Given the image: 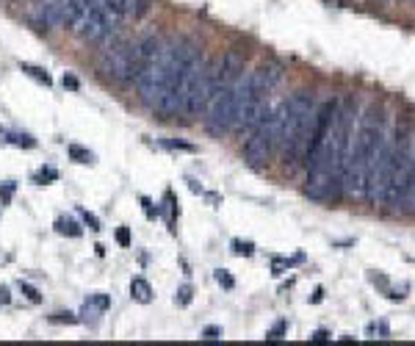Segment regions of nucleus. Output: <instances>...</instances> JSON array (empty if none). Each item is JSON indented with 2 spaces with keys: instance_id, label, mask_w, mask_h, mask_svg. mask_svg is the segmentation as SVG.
I'll list each match as a JSON object with an SVG mask.
<instances>
[{
  "instance_id": "nucleus-28",
  "label": "nucleus",
  "mask_w": 415,
  "mask_h": 346,
  "mask_svg": "<svg viewBox=\"0 0 415 346\" xmlns=\"http://www.w3.org/2000/svg\"><path fill=\"white\" fill-rule=\"evenodd\" d=\"M61 83H64V89H70V92H78L80 89V80L72 75V72H67L64 78H61Z\"/></svg>"
},
{
  "instance_id": "nucleus-9",
  "label": "nucleus",
  "mask_w": 415,
  "mask_h": 346,
  "mask_svg": "<svg viewBox=\"0 0 415 346\" xmlns=\"http://www.w3.org/2000/svg\"><path fill=\"white\" fill-rule=\"evenodd\" d=\"M92 3L94 0H67V9H64V25L67 28H72V25L92 9Z\"/></svg>"
},
{
  "instance_id": "nucleus-25",
  "label": "nucleus",
  "mask_w": 415,
  "mask_h": 346,
  "mask_svg": "<svg viewBox=\"0 0 415 346\" xmlns=\"http://www.w3.org/2000/svg\"><path fill=\"white\" fill-rule=\"evenodd\" d=\"M285 332H288V321H277L274 327H271V330L266 332V341H280Z\"/></svg>"
},
{
  "instance_id": "nucleus-8",
  "label": "nucleus",
  "mask_w": 415,
  "mask_h": 346,
  "mask_svg": "<svg viewBox=\"0 0 415 346\" xmlns=\"http://www.w3.org/2000/svg\"><path fill=\"white\" fill-rule=\"evenodd\" d=\"M208 117L205 125L213 136H224V133H233L235 125V114H238V80L230 86H224L222 92H216V97L210 100V105L205 108Z\"/></svg>"
},
{
  "instance_id": "nucleus-29",
  "label": "nucleus",
  "mask_w": 415,
  "mask_h": 346,
  "mask_svg": "<svg viewBox=\"0 0 415 346\" xmlns=\"http://www.w3.org/2000/svg\"><path fill=\"white\" fill-rule=\"evenodd\" d=\"M202 338H205V341H219V338H222V327L210 324V327H205V330H202Z\"/></svg>"
},
{
  "instance_id": "nucleus-12",
  "label": "nucleus",
  "mask_w": 415,
  "mask_h": 346,
  "mask_svg": "<svg viewBox=\"0 0 415 346\" xmlns=\"http://www.w3.org/2000/svg\"><path fill=\"white\" fill-rule=\"evenodd\" d=\"M56 233L70 235V239H80V235H83V227H80L75 219H70V216H58L56 219Z\"/></svg>"
},
{
  "instance_id": "nucleus-21",
  "label": "nucleus",
  "mask_w": 415,
  "mask_h": 346,
  "mask_svg": "<svg viewBox=\"0 0 415 346\" xmlns=\"http://www.w3.org/2000/svg\"><path fill=\"white\" fill-rule=\"evenodd\" d=\"M86 305H92V308H97L100 313H103V310L111 308V296L108 294H92L89 299H86Z\"/></svg>"
},
{
  "instance_id": "nucleus-32",
  "label": "nucleus",
  "mask_w": 415,
  "mask_h": 346,
  "mask_svg": "<svg viewBox=\"0 0 415 346\" xmlns=\"http://www.w3.org/2000/svg\"><path fill=\"white\" fill-rule=\"evenodd\" d=\"M310 341H313V343H324V341H330V332H326V330H316Z\"/></svg>"
},
{
  "instance_id": "nucleus-1",
  "label": "nucleus",
  "mask_w": 415,
  "mask_h": 346,
  "mask_svg": "<svg viewBox=\"0 0 415 346\" xmlns=\"http://www.w3.org/2000/svg\"><path fill=\"white\" fill-rule=\"evenodd\" d=\"M357 127V108L352 100L318 103L316 127L308 147V186L304 194L316 202H335L343 197V166Z\"/></svg>"
},
{
  "instance_id": "nucleus-2",
  "label": "nucleus",
  "mask_w": 415,
  "mask_h": 346,
  "mask_svg": "<svg viewBox=\"0 0 415 346\" xmlns=\"http://www.w3.org/2000/svg\"><path fill=\"white\" fill-rule=\"evenodd\" d=\"M202 58V47L194 39H172L161 47L158 58L141 70V75L133 80L136 94L149 111L161 117H178L183 103V86L188 72Z\"/></svg>"
},
{
  "instance_id": "nucleus-26",
  "label": "nucleus",
  "mask_w": 415,
  "mask_h": 346,
  "mask_svg": "<svg viewBox=\"0 0 415 346\" xmlns=\"http://www.w3.org/2000/svg\"><path fill=\"white\" fill-rule=\"evenodd\" d=\"M163 147L166 150H183V153H194L196 147L188 144V141H174V139H163Z\"/></svg>"
},
{
  "instance_id": "nucleus-17",
  "label": "nucleus",
  "mask_w": 415,
  "mask_h": 346,
  "mask_svg": "<svg viewBox=\"0 0 415 346\" xmlns=\"http://www.w3.org/2000/svg\"><path fill=\"white\" fill-rule=\"evenodd\" d=\"M53 180H58V172L53 166H45L33 175V183H39V186H47V183H53Z\"/></svg>"
},
{
  "instance_id": "nucleus-14",
  "label": "nucleus",
  "mask_w": 415,
  "mask_h": 346,
  "mask_svg": "<svg viewBox=\"0 0 415 346\" xmlns=\"http://www.w3.org/2000/svg\"><path fill=\"white\" fill-rule=\"evenodd\" d=\"M67 155H70V161H75V164H83V166L94 164V153L86 150V147H80V144H70L67 147Z\"/></svg>"
},
{
  "instance_id": "nucleus-27",
  "label": "nucleus",
  "mask_w": 415,
  "mask_h": 346,
  "mask_svg": "<svg viewBox=\"0 0 415 346\" xmlns=\"http://www.w3.org/2000/svg\"><path fill=\"white\" fill-rule=\"evenodd\" d=\"M50 321L53 324H78V318H75L72 313H53Z\"/></svg>"
},
{
  "instance_id": "nucleus-18",
  "label": "nucleus",
  "mask_w": 415,
  "mask_h": 346,
  "mask_svg": "<svg viewBox=\"0 0 415 346\" xmlns=\"http://www.w3.org/2000/svg\"><path fill=\"white\" fill-rule=\"evenodd\" d=\"M19 291H23V296H25L28 302H33V305L42 302V294H39V288H36V286H31V283L19 280Z\"/></svg>"
},
{
  "instance_id": "nucleus-24",
  "label": "nucleus",
  "mask_w": 415,
  "mask_h": 346,
  "mask_svg": "<svg viewBox=\"0 0 415 346\" xmlns=\"http://www.w3.org/2000/svg\"><path fill=\"white\" fill-rule=\"evenodd\" d=\"M141 208H144V216H147V219H158V216H161V208L155 205L149 197H141Z\"/></svg>"
},
{
  "instance_id": "nucleus-7",
  "label": "nucleus",
  "mask_w": 415,
  "mask_h": 346,
  "mask_svg": "<svg viewBox=\"0 0 415 346\" xmlns=\"http://www.w3.org/2000/svg\"><path fill=\"white\" fill-rule=\"evenodd\" d=\"M100 72L114 80V83H130L139 78V56H136V42H117L111 45L100 58Z\"/></svg>"
},
{
  "instance_id": "nucleus-15",
  "label": "nucleus",
  "mask_w": 415,
  "mask_h": 346,
  "mask_svg": "<svg viewBox=\"0 0 415 346\" xmlns=\"http://www.w3.org/2000/svg\"><path fill=\"white\" fill-rule=\"evenodd\" d=\"M401 205H404V213H415V164H412L410 178H407L404 197H401Z\"/></svg>"
},
{
  "instance_id": "nucleus-23",
  "label": "nucleus",
  "mask_w": 415,
  "mask_h": 346,
  "mask_svg": "<svg viewBox=\"0 0 415 346\" xmlns=\"http://www.w3.org/2000/svg\"><path fill=\"white\" fill-rule=\"evenodd\" d=\"M114 235H117V244H119V247H133V233H130V227H125V225H122V227H117V233H114Z\"/></svg>"
},
{
  "instance_id": "nucleus-6",
  "label": "nucleus",
  "mask_w": 415,
  "mask_h": 346,
  "mask_svg": "<svg viewBox=\"0 0 415 346\" xmlns=\"http://www.w3.org/2000/svg\"><path fill=\"white\" fill-rule=\"evenodd\" d=\"M282 111L285 103H277L274 108H266L263 117L255 122L249 131L247 141H244V158L255 169L269 166L271 161L280 155V139H282Z\"/></svg>"
},
{
  "instance_id": "nucleus-3",
  "label": "nucleus",
  "mask_w": 415,
  "mask_h": 346,
  "mask_svg": "<svg viewBox=\"0 0 415 346\" xmlns=\"http://www.w3.org/2000/svg\"><path fill=\"white\" fill-rule=\"evenodd\" d=\"M387 141H390L387 117L377 108H371L363 122H357L355 136H352L343 166V194L363 197L365 202H377V183L382 158L387 153Z\"/></svg>"
},
{
  "instance_id": "nucleus-22",
  "label": "nucleus",
  "mask_w": 415,
  "mask_h": 346,
  "mask_svg": "<svg viewBox=\"0 0 415 346\" xmlns=\"http://www.w3.org/2000/svg\"><path fill=\"white\" fill-rule=\"evenodd\" d=\"M230 247H233V252H235V255H244V257L255 255V244H252V241H241V239H235L233 244H230Z\"/></svg>"
},
{
  "instance_id": "nucleus-19",
  "label": "nucleus",
  "mask_w": 415,
  "mask_h": 346,
  "mask_svg": "<svg viewBox=\"0 0 415 346\" xmlns=\"http://www.w3.org/2000/svg\"><path fill=\"white\" fill-rule=\"evenodd\" d=\"M191 299H194V288L188 286H180L178 288V294H174V305H180V308H186V305H191Z\"/></svg>"
},
{
  "instance_id": "nucleus-11",
  "label": "nucleus",
  "mask_w": 415,
  "mask_h": 346,
  "mask_svg": "<svg viewBox=\"0 0 415 346\" xmlns=\"http://www.w3.org/2000/svg\"><path fill=\"white\" fill-rule=\"evenodd\" d=\"M0 136H6V141L9 144H14V147H23V150H33L36 147V139L28 133H17V131H3L0 127Z\"/></svg>"
},
{
  "instance_id": "nucleus-31",
  "label": "nucleus",
  "mask_w": 415,
  "mask_h": 346,
  "mask_svg": "<svg viewBox=\"0 0 415 346\" xmlns=\"http://www.w3.org/2000/svg\"><path fill=\"white\" fill-rule=\"evenodd\" d=\"M80 216H83V225H86V227H89V230H100V219H97V216H94V213H89V211H83V213H80Z\"/></svg>"
},
{
  "instance_id": "nucleus-16",
  "label": "nucleus",
  "mask_w": 415,
  "mask_h": 346,
  "mask_svg": "<svg viewBox=\"0 0 415 346\" xmlns=\"http://www.w3.org/2000/svg\"><path fill=\"white\" fill-rule=\"evenodd\" d=\"M149 11V0H125V17L141 19Z\"/></svg>"
},
{
  "instance_id": "nucleus-33",
  "label": "nucleus",
  "mask_w": 415,
  "mask_h": 346,
  "mask_svg": "<svg viewBox=\"0 0 415 346\" xmlns=\"http://www.w3.org/2000/svg\"><path fill=\"white\" fill-rule=\"evenodd\" d=\"M11 302V294H9V288L6 286H0V305H9Z\"/></svg>"
},
{
  "instance_id": "nucleus-10",
  "label": "nucleus",
  "mask_w": 415,
  "mask_h": 346,
  "mask_svg": "<svg viewBox=\"0 0 415 346\" xmlns=\"http://www.w3.org/2000/svg\"><path fill=\"white\" fill-rule=\"evenodd\" d=\"M130 296L141 305H149L152 302V286H149L144 277H133L130 280Z\"/></svg>"
},
{
  "instance_id": "nucleus-13",
  "label": "nucleus",
  "mask_w": 415,
  "mask_h": 346,
  "mask_svg": "<svg viewBox=\"0 0 415 346\" xmlns=\"http://www.w3.org/2000/svg\"><path fill=\"white\" fill-rule=\"evenodd\" d=\"M19 72H25V75H28V78H33L36 83H45V86H50V83H53V78L47 75V70H45V67L28 64V61H19Z\"/></svg>"
},
{
  "instance_id": "nucleus-30",
  "label": "nucleus",
  "mask_w": 415,
  "mask_h": 346,
  "mask_svg": "<svg viewBox=\"0 0 415 346\" xmlns=\"http://www.w3.org/2000/svg\"><path fill=\"white\" fill-rule=\"evenodd\" d=\"M14 188H17V186H14V183H11V180L0 186V202H3V205H6V202H9V200H11V194H14Z\"/></svg>"
},
{
  "instance_id": "nucleus-5",
  "label": "nucleus",
  "mask_w": 415,
  "mask_h": 346,
  "mask_svg": "<svg viewBox=\"0 0 415 346\" xmlns=\"http://www.w3.org/2000/svg\"><path fill=\"white\" fill-rule=\"evenodd\" d=\"M412 164H415V125H404L396 133H390V141H387V153L382 158L379 183H377L379 205L390 208V211L401 205Z\"/></svg>"
},
{
  "instance_id": "nucleus-20",
  "label": "nucleus",
  "mask_w": 415,
  "mask_h": 346,
  "mask_svg": "<svg viewBox=\"0 0 415 346\" xmlns=\"http://www.w3.org/2000/svg\"><path fill=\"white\" fill-rule=\"evenodd\" d=\"M213 277H216V283H219V286H222L224 291H233V288H235V277L230 274L227 269H216V274H213Z\"/></svg>"
},
{
  "instance_id": "nucleus-4",
  "label": "nucleus",
  "mask_w": 415,
  "mask_h": 346,
  "mask_svg": "<svg viewBox=\"0 0 415 346\" xmlns=\"http://www.w3.org/2000/svg\"><path fill=\"white\" fill-rule=\"evenodd\" d=\"M316 114H318V100H316V92L310 89H302L285 100L280 158L288 166V172H296L308 158L313 127H316Z\"/></svg>"
}]
</instances>
